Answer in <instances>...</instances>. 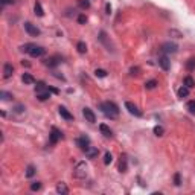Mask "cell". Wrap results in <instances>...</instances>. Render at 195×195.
<instances>
[{
  "label": "cell",
  "mask_w": 195,
  "mask_h": 195,
  "mask_svg": "<svg viewBox=\"0 0 195 195\" xmlns=\"http://www.w3.org/2000/svg\"><path fill=\"white\" fill-rule=\"evenodd\" d=\"M101 110H102V113L105 114L107 117H110V119H116L117 114H119V108H117V105L114 102H104V104H101Z\"/></svg>",
  "instance_id": "obj_1"
},
{
  "label": "cell",
  "mask_w": 195,
  "mask_h": 195,
  "mask_svg": "<svg viewBox=\"0 0 195 195\" xmlns=\"http://www.w3.org/2000/svg\"><path fill=\"white\" fill-rule=\"evenodd\" d=\"M35 93L40 101H47L51 98V90H49V87H46L44 82H37Z\"/></svg>",
  "instance_id": "obj_2"
},
{
  "label": "cell",
  "mask_w": 195,
  "mask_h": 195,
  "mask_svg": "<svg viewBox=\"0 0 195 195\" xmlns=\"http://www.w3.org/2000/svg\"><path fill=\"white\" fill-rule=\"evenodd\" d=\"M87 165L84 163V162H79L76 166H75V169H73V175L76 178H79V180H82V178L87 177Z\"/></svg>",
  "instance_id": "obj_3"
},
{
  "label": "cell",
  "mask_w": 195,
  "mask_h": 195,
  "mask_svg": "<svg viewBox=\"0 0 195 195\" xmlns=\"http://www.w3.org/2000/svg\"><path fill=\"white\" fill-rule=\"evenodd\" d=\"M24 29H26V32H28L31 37L40 35V29H38L37 26H34L32 23H29V21H26V23H24Z\"/></svg>",
  "instance_id": "obj_4"
},
{
  "label": "cell",
  "mask_w": 195,
  "mask_h": 195,
  "mask_svg": "<svg viewBox=\"0 0 195 195\" xmlns=\"http://www.w3.org/2000/svg\"><path fill=\"white\" fill-rule=\"evenodd\" d=\"M60 139H63V133H61V131H58L56 128H52V131H51V139H49L51 145H55V143L58 142Z\"/></svg>",
  "instance_id": "obj_5"
},
{
  "label": "cell",
  "mask_w": 195,
  "mask_h": 195,
  "mask_svg": "<svg viewBox=\"0 0 195 195\" xmlns=\"http://www.w3.org/2000/svg\"><path fill=\"white\" fill-rule=\"evenodd\" d=\"M29 55L34 56V58L43 56V55H44V49H43L41 46H35V44H32V47H31V51H29Z\"/></svg>",
  "instance_id": "obj_6"
},
{
  "label": "cell",
  "mask_w": 195,
  "mask_h": 195,
  "mask_svg": "<svg viewBox=\"0 0 195 195\" xmlns=\"http://www.w3.org/2000/svg\"><path fill=\"white\" fill-rule=\"evenodd\" d=\"M159 66L165 72L169 70V67H171V63H169V58H168L166 55H162V56L159 58Z\"/></svg>",
  "instance_id": "obj_7"
},
{
  "label": "cell",
  "mask_w": 195,
  "mask_h": 195,
  "mask_svg": "<svg viewBox=\"0 0 195 195\" xmlns=\"http://www.w3.org/2000/svg\"><path fill=\"white\" fill-rule=\"evenodd\" d=\"M177 49H178V46L175 43H165L162 46V51L165 53H174V52H177Z\"/></svg>",
  "instance_id": "obj_8"
},
{
  "label": "cell",
  "mask_w": 195,
  "mask_h": 195,
  "mask_svg": "<svg viewBox=\"0 0 195 195\" xmlns=\"http://www.w3.org/2000/svg\"><path fill=\"white\" fill-rule=\"evenodd\" d=\"M125 108H126L131 114H134V116H142V111L134 105L133 102H125Z\"/></svg>",
  "instance_id": "obj_9"
},
{
  "label": "cell",
  "mask_w": 195,
  "mask_h": 195,
  "mask_svg": "<svg viewBox=\"0 0 195 195\" xmlns=\"http://www.w3.org/2000/svg\"><path fill=\"white\" fill-rule=\"evenodd\" d=\"M82 114H84L86 121H87V122H90V124H93V122L96 121V116H95V113H93L90 108H84V110H82Z\"/></svg>",
  "instance_id": "obj_10"
},
{
  "label": "cell",
  "mask_w": 195,
  "mask_h": 195,
  "mask_svg": "<svg viewBox=\"0 0 195 195\" xmlns=\"http://www.w3.org/2000/svg\"><path fill=\"white\" fill-rule=\"evenodd\" d=\"M58 110H60V116H61L63 119H66V121H72V119H73V114H72V113H69V110H67V108H64V107H60Z\"/></svg>",
  "instance_id": "obj_11"
},
{
  "label": "cell",
  "mask_w": 195,
  "mask_h": 195,
  "mask_svg": "<svg viewBox=\"0 0 195 195\" xmlns=\"http://www.w3.org/2000/svg\"><path fill=\"white\" fill-rule=\"evenodd\" d=\"M76 143H78V146H81L82 149H87L90 145V139L86 137V136H82V137H79V139L76 140Z\"/></svg>",
  "instance_id": "obj_12"
},
{
  "label": "cell",
  "mask_w": 195,
  "mask_h": 195,
  "mask_svg": "<svg viewBox=\"0 0 195 195\" xmlns=\"http://www.w3.org/2000/svg\"><path fill=\"white\" fill-rule=\"evenodd\" d=\"M12 73H14V67H12V64H5V67H3V76L5 78H11L12 76Z\"/></svg>",
  "instance_id": "obj_13"
},
{
  "label": "cell",
  "mask_w": 195,
  "mask_h": 195,
  "mask_svg": "<svg viewBox=\"0 0 195 195\" xmlns=\"http://www.w3.org/2000/svg\"><path fill=\"white\" fill-rule=\"evenodd\" d=\"M98 154H99L98 148H93V146H89V148L86 149V156H87L89 159H95V157H96Z\"/></svg>",
  "instance_id": "obj_14"
},
{
  "label": "cell",
  "mask_w": 195,
  "mask_h": 195,
  "mask_svg": "<svg viewBox=\"0 0 195 195\" xmlns=\"http://www.w3.org/2000/svg\"><path fill=\"white\" fill-rule=\"evenodd\" d=\"M60 56H51V58H47L46 60V66H49V67H55L58 63H60Z\"/></svg>",
  "instance_id": "obj_15"
},
{
  "label": "cell",
  "mask_w": 195,
  "mask_h": 195,
  "mask_svg": "<svg viewBox=\"0 0 195 195\" xmlns=\"http://www.w3.org/2000/svg\"><path fill=\"white\" fill-rule=\"evenodd\" d=\"M177 95H178V98H188L189 96V89L186 87V86H183V87H180L178 89V91H177Z\"/></svg>",
  "instance_id": "obj_16"
},
{
  "label": "cell",
  "mask_w": 195,
  "mask_h": 195,
  "mask_svg": "<svg viewBox=\"0 0 195 195\" xmlns=\"http://www.w3.org/2000/svg\"><path fill=\"white\" fill-rule=\"evenodd\" d=\"M56 192L66 195V194H69V189H67V186H66L64 183H58V184H56Z\"/></svg>",
  "instance_id": "obj_17"
},
{
  "label": "cell",
  "mask_w": 195,
  "mask_h": 195,
  "mask_svg": "<svg viewBox=\"0 0 195 195\" xmlns=\"http://www.w3.org/2000/svg\"><path fill=\"white\" fill-rule=\"evenodd\" d=\"M183 84H184L188 89H194V87H195L194 78H192V76H186V78H184V81H183Z\"/></svg>",
  "instance_id": "obj_18"
},
{
  "label": "cell",
  "mask_w": 195,
  "mask_h": 195,
  "mask_svg": "<svg viewBox=\"0 0 195 195\" xmlns=\"http://www.w3.org/2000/svg\"><path fill=\"white\" fill-rule=\"evenodd\" d=\"M126 168H128V165H126V156H121V162H119V171H121V172H125V171H126Z\"/></svg>",
  "instance_id": "obj_19"
},
{
  "label": "cell",
  "mask_w": 195,
  "mask_h": 195,
  "mask_svg": "<svg viewBox=\"0 0 195 195\" xmlns=\"http://www.w3.org/2000/svg\"><path fill=\"white\" fill-rule=\"evenodd\" d=\"M21 79H23L24 84H35V78H34L32 75H29V73H24Z\"/></svg>",
  "instance_id": "obj_20"
},
{
  "label": "cell",
  "mask_w": 195,
  "mask_h": 195,
  "mask_svg": "<svg viewBox=\"0 0 195 195\" xmlns=\"http://www.w3.org/2000/svg\"><path fill=\"white\" fill-rule=\"evenodd\" d=\"M99 130H101V133H102L104 136H107V137H110V136H111V130H110V128H108L105 124L99 125Z\"/></svg>",
  "instance_id": "obj_21"
},
{
  "label": "cell",
  "mask_w": 195,
  "mask_h": 195,
  "mask_svg": "<svg viewBox=\"0 0 195 195\" xmlns=\"http://www.w3.org/2000/svg\"><path fill=\"white\" fill-rule=\"evenodd\" d=\"M76 49H78V52H79V53H86V52H87V46H86V43H82V41H79V43L76 44Z\"/></svg>",
  "instance_id": "obj_22"
},
{
  "label": "cell",
  "mask_w": 195,
  "mask_h": 195,
  "mask_svg": "<svg viewBox=\"0 0 195 195\" xmlns=\"http://www.w3.org/2000/svg\"><path fill=\"white\" fill-rule=\"evenodd\" d=\"M34 9H35V14L38 17H43V16H44V11H43V8H41V5H40L38 2L35 3V8H34Z\"/></svg>",
  "instance_id": "obj_23"
},
{
  "label": "cell",
  "mask_w": 195,
  "mask_h": 195,
  "mask_svg": "<svg viewBox=\"0 0 195 195\" xmlns=\"http://www.w3.org/2000/svg\"><path fill=\"white\" fill-rule=\"evenodd\" d=\"M186 69L191 72V70H194L195 69V58H191L188 63H186Z\"/></svg>",
  "instance_id": "obj_24"
},
{
  "label": "cell",
  "mask_w": 195,
  "mask_h": 195,
  "mask_svg": "<svg viewBox=\"0 0 195 195\" xmlns=\"http://www.w3.org/2000/svg\"><path fill=\"white\" fill-rule=\"evenodd\" d=\"M35 174V168L32 166V165H29L28 168H26V177H32Z\"/></svg>",
  "instance_id": "obj_25"
},
{
  "label": "cell",
  "mask_w": 195,
  "mask_h": 195,
  "mask_svg": "<svg viewBox=\"0 0 195 195\" xmlns=\"http://www.w3.org/2000/svg\"><path fill=\"white\" fill-rule=\"evenodd\" d=\"M186 108L189 110V113H195V101H189L186 104Z\"/></svg>",
  "instance_id": "obj_26"
},
{
  "label": "cell",
  "mask_w": 195,
  "mask_h": 195,
  "mask_svg": "<svg viewBox=\"0 0 195 195\" xmlns=\"http://www.w3.org/2000/svg\"><path fill=\"white\" fill-rule=\"evenodd\" d=\"M156 86H157V81H156V79H151V81H148V82L145 84V87H146V89H149V90L154 89Z\"/></svg>",
  "instance_id": "obj_27"
},
{
  "label": "cell",
  "mask_w": 195,
  "mask_h": 195,
  "mask_svg": "<svg viewBox=\"0 0 195 195\" xmlns=\"http://www.w3.org/2000/svg\"><path fill=\"white\" fill-rule=\"evenodd\" d=\"M163 126H160V125H157V126H154V134L156 136H163Z\"/></svg>",
  "instance_id": "obj_28"
},
{
  "label": "cell",
  "mask_w": 195,
  "mask_h": 195,
  "mask_svg": "<svg viewBox=\"0 0 195 195\" xmlns=\"http://www.w3.org/2000/svg\"><path fill=\"white\" fill-rule=\"evenodd\" d=\"M95 75H96V76H99V78H105V76H107V72L104 70V69H96Z\"/></svg>",
  "instance_id": "obj_29"
},
{
  "label": "cell",
  "mask_w": 195,
  "mask_h": 195,
  "mask_svg": "<svg viewBox=\"0 0 195 195\" xmlns=\"http://www.w3.org/2000/svg\"><path fill=\"white\" fill-rule=\"evenodd\" d=\"M79 6L82 9H87V8H90V2L89 0H79Z\"/></svg>",
  "instance_id": "obj_30"
},
{
  "label": "cell",
  "mask_w": 195,
  "mask_h": 195,
  "mask_svg": "<svg viewBox=\"0 0 195 195\" xmlns=\"http://www.w3.org/2000/svg\"><path fill=\"white\" fill-rule=\"evenodd\" d=\"M111 160H113L111 154H110V153H105V156H104V163H105V165H110Z\"/></svg>",
  "instance_id": "obj_31"
},
{
  "label": "cell",
  "mask_w": 195,
  "mask_h": 195,
  "mask_svg": "<svg viewBox=\"0 0 195 195\" xmlns=\"http://www.w3.org/2000/svg\"><path fill=\"white\" fill-rule=\"evenodd\" d=\"M40 188H41V183H40V181H35V183L31 184V191H40Z\"/></svg>",
  "instance_id": "obj_32"
},
{
  "label": "cell",
  "mask_w": 195,
  "mask_h": 195,
  "mask_svg": "<svg viewBox=\"0 0 195 195\" xmlns=\"http://www.w3.org/2000/svg\"><path fill=\"white\" fill-rule=\"evenodd\" d=\"M0 96H2V99H5V101H8V99L12 98V95H9V93H6V91H0Z\"/></svg>",
  "instance_id": "obj_33"
},
{
  "label": "cell",
  "mask_w": 195,
  "mask_h": 195,
  "mask_svg": "<svg viewBox=\"0 0 195 195\" xmlns=\"http://www.w3.org/2000/svg\"><path fill=\"white\" fill-rule=\"evenodd\" d=\"M86 21H87V17H86L84 14H81V16L78 17V23H81V24H84Z\"/></svg>",
  "instance_id": "obj_34"
},
{
  "label": "cell",
  "mask_w": 195,
  "mask_h": 195,
  "mask_svg": "<svg viewBox=\"0 0 195 195\" xmlns=\"http://www.w3.org/2000/svg\"><path fill=\"white\" fill-rule=\"evenodd\" d=\"M139 72H140L139 67H131V69H130V73H131V75H139Z\"/></svg>",
  "instance_id": "obj_35"
},
{
  "label": "cell",
  "mask_w": 195,
  "mask_h": 195,
  "mask_svg": "<svg viewBox=\"0 0 195 195\" xmlns=\"http://www.w3.org/2000/svg\"><path fill=\"white\" fill-rule=\"evenodd\" d=\"M174 181H175L177 186H180V174H175V175H174Z\"/></svg>",
  "instance_id": "obj_36"
},
{
  "label": "cell",
  "mask_w": 195,
  "mask_h": 195,
  "mask_svg": "<svg viewBox=\"0 0 195 195\" xmlns=\"http://www.w3.org/2000/svg\"><path fill=\"white\" fill-rule=\"evenodd\" d=\"M105 9H107V14H110V11H111V6H110V3H107Z\"/></svg>",
  "instance_id": "obj_37"
},
{
  "label": "cell",
  "mask_w": 195,
  "mask_h": 195,
  "mask_svg": "<svg viewBox=\"0 0 195 195\" xmlns=\"http://www.w3.org/2000/svg\"><path fill=\"white\" fill-rule=\"evenodd\" d=\"M2 3H3V5H6V3H12V0H2Z\"/></svg>",
  "instance_id": "obj_38"
}]
</instances>
